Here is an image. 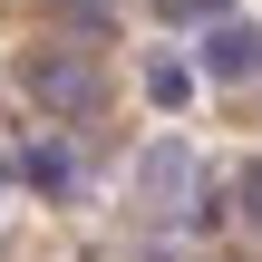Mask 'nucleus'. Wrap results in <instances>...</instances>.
Listing matches in <instances>:
<instances>
[{"mask_svg":"<svg viewBox=\"0 0 262 262\" xmlns=\"http://www.w3.org/2000/svg\"><path fill=\"white\" fill-rule=\"evenodd\" d=\"M214 68H224V78H253L262 68V39L253 29H224V39H214Z\"/></svg>","mask_w":262,"mask_h":262,"instance_id":"f03ea898","label":"nucleus"},{"mask_svg":"<svg viewBox=\"0 0 262 262\" xmlns=\"http://www.w3.org/2000/svg\"><path fill=\"white\" fill-rule=\"evenodd\" d=\"M224 0H165V19H214Z\"/></svg>","mask_w":262,"mask_h":262,"instance_id":"20e7f679","label":"nucleus"},{"mask_svg":"<svg viewBox=\"0 0 262 262\" xmlns=\"http://www.w3.org/2000/svg\"><path fill=\"white\" fill-rule=\"evenodd\" d=\"M29 88H39V97H68V107H88V68H68V58H39V68H29Z\"/></svg>","mask_w":262,"mask_h":262,"instance_id":"f257e3e1","label":"nucleus"},{"mask_svg":"<svg viewBox=\"0 0 262 262\" xmlns=\"http://www.w3.org/2000/svg\"><path fill=\"white\" fill-rule=\"evenodd\" d=\"M243 224H253V233H262V165H253V175H243Z\"/></svg>","mask_w":262,"mask_h":262,"instance_id":"7ed1b4c3","label":"nucleus"}]
</instances>
